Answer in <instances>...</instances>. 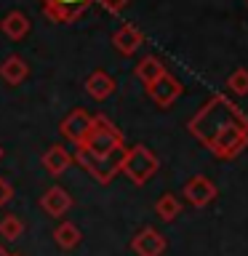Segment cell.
Masks as SVG:
<instances>
[{
    "mask_svg": "<svg viewBox=\"0 0 248 256\" xmlns=\"http://www.w3.org/2000/svg\"><path fill=\"white\" fill-rule=\"evenodd\" d=\"M187 131L219 160H235L248 150V115L222 94L211 96L190 118Z\"/></svg>",
    "mask_w": 248,
    "mask_h": 256,
    "instance_id": "6da1fadb",
    "label": "cell"
},
{
    "mask_svg": "<svg viewBox=\"0 0 248 256\" xmlns=\"http://www.w3.org/2000/svg\"><path fill=\"white\" fill-rule=\"evenodd\" d=\"M123 152H126V142H123L120 128L107 115H94L91 131L78 147L75 160L99 184H110L120 174Z\"/></svg>",
    "mask_w": 248,
    "mask_h": 256,
    "instance_id": "7a4b0ae2",
    "label": "cell"
},
{
    "mask_svg": "<svg viewBox=\"0 0 248 256\" xmlns=\"http://www.w3.org/2000/svg\"><path fill=\"white\" fill-rule=\"evenodd\" d=\"M160 160L152 152L147 144H134V147H126L123 152V163H120V174L126 176L128 182H134L136 187L147 184L152 176L158 174Z\"/></svg>",
    "mask_w": 248,
    "mask_h": 256,
    "instance_id": "3957f363",
    "label": "cell"
},
{
    "mask_svg": "<svg viewBox=\"0 0 248 256\" xmlns=\"http://www.w3.org/2000/svg\"><path fill=\"white\" fill-rule=\"evenodd\" d=\"M144 88H147V96H150L152 102H155V107H163V110H168V107H171V104L184 94L182 80L174 78L168 70H166L158 80H152L150 86H144Z\"/></svg>",
    "mask_w": 248,
    "mask_h": 256,
    "instance_id": "277c9868",
    "label": "cell"
},
{
    "mask_svg": "<svg viewBox=\"0 0 248 256\" xmlns=\"http://www.w3.org/2000/svg\"><path fill=\"white\" fill-rule=\"evenodd\" d=\"M40 3H43V14L51 22L70 24V22L80 19V16L88 11V6H91L94 0H40Z\"/></svg>",
    "mask_w": 248,
    "mask_h": 256,
    "instance_id": "5b68a950",
    "label": "cell"
},
{
    "mask_svg": "<svg viewBox=\"0 0 248 256\" xmlns=\"http://www.w3.org/2000/svg\"><path fill=\"white\" fill-rule=\"evenodd\" d=\"M182 195H184V200H187L190 206H195V208H206L208 203H214V200H216L219 190H216V184H214L211 179H208V176L198 174V176H192V179L184 182Z\"/></svg>",
    "mask_w": 248,
    "mask_h": 256,
    "instance_id": "8992f818",
    "label": "cell"
},
{
    "mask_svg": "<svg viewBox=\"0 0 248 256\" xmlns=\"http://www.w3.org/2000/svg\"><path fill=\"white\" fill-rule=\"evenodd\" d=\"M168 248V240L155 227H142L131 240V251L136 256H163Z\"/></svg>",
    "mask_w": 248,
    "mask_h": 256,
    "instance_id": "52a82bcc",
    "label": "cell"
},
{
    "mask_svg": "<svg viewBox=\"0 0 248 256\" xmlns=\"http://www.w3.org/2000/svg\"><path fill=\"white\" fill-rule=\"evenodd\" d=\"M91 120H94V115H88L86 110H72L70 115L59 123V134H62L70 144L80 147V144H83V139L88 136V131H91Z\"/></svg>",
    "mask_w": 248,
    "mask_h": 256,
    "instance_id": "ba28073f",
    "label": "cell"
},
{
    "mask_svg": "<svg viewBox=\"0 0 248 256\" xmlns=\"http://www.w3.org/2000/svg\"><path fill=\"white\" fill-rule=\"evenodd\" d=\"M40 208H43L48 216L62 219V216L72 208V195L64 187H59V184H54V187H48L43 195H40Z\"/></svg>",
    "mask_w": 248,
    "mask_h": 256,
    "instance_id": "9c48e42d",
    "label": "cell"
},
{
    "mask_svg": "<svg viewBox=\"0 0 248 256\" xmlns=\"http://www.w3.org/2000/svg\"><path fill=\"white\" fill-rule=\"evenodd\" d=\"M115 88H118L115 78L107 75L104 70H96V72H91V75L86 78V94L91 96V99H96V102L110 99V96L115 94Z\"/></svg>",
    "mask_w": 248,
    "mask_h": 256,
    "instance_id": "30bf717a",
    "label": "cell"
},
{
    "mask_svg": "<svg viewBox=\"0 0 248 256\" xmlns=\"http://www.w3.org/2000/svg\"><path fill=\"white\" fill-rule=\"evenodd\" d=\"M142 43H144V32L139 27H134V24H123V27L112 35V46H115L123 56H134L139 51Z\"/></svg>",
    "mask_w": 248,
    "mask_h": 256,
    "instance_id": "8fae6325",
    "label": "cell"
},
{
    "mask_svg": "<svg viewBox=\"0 0 248 256\" xmlns=\"http://www.w3.org/2000/svg\"><path fill=\"white\" fill-rule=\"evenodd\" d=\"M40 163H43V168H46V171L51 174V176H62L72 163H75V158H72L70 150H64L62 144H51V147L43 152Z\"/></svg>",
    "mask_w": 248,
    "mask_h": 256,
    "instance_id": "7c38bea8",
    "label": "cell"
},
{
    "mask_svg": "<svg viewBox=\"0 0 248 256\" xmlns=\"http://www.w3.org/2000/svg\"><path fill=\"white\" fill-rule=\"evenodd\" d=\"M30 30H32L30 16L22 14V11H11V14H6L3 19H0V32H3L6 38H11V40H24L30 35Z\"/></svg>",
    "mask_w": 248,
    "mask_h": 256,
    "instance_id": "4fadbf2b",
    "label": "cell"
},
{
    "mask_svg": "<svg viewBox=\"0 0 248 256\" xmlns=\"http://www.w3.org/2000/svg\"><path fill=\"white\" fill-rule=\"evenodd\" d=\"M0 78H3L8 86H19L30 78V64L24 62L22 56H8V59L0 62Z\"/></svg>",
    "mask_w": 248,
    "mask_h": 256,
    "instance_id": "5bb4252c",
    "label": "cell"
},
{
    "mask_svg": "<svg viewBox=\"0 0 248 256\" xmlns=\"http://www.w3.org/2000/svg\"><path fill=\"white\" fill-rule=\"evenodd\" d=\"M54 240L56 246L62 248V251H72V248L80 246V240H83V235H80V227L72 222H62L59 227L54 230Z\"/></svg>",
    "mask_w": 248,
    "mask_h": 256,
    "instance_id": "9a60e30c",
    "label": "cell"
},
{
    "mask_svg": "<svg viewBox=\"0 0 248 256\" xmlns=\"http://www.w3.org/2000/svg\"><path fill=\"white\" fill-rule=\"evenodd\" d=\"M166 72V64L158 59V56H144V59L136 64V78L142 80L144 86H150L152 80H158Z\"/></svg>",
    "mask_w": 248,
    "mask_h": 256,
    "instance_id": "2e32d148",
    "label": "cell"
},
{
    "mask_svg": "<svg viewBox=\"0 0 248 256\" xmlns=\"http://www.w3.org/2000/svg\"><path fill=\"white\" fill-rule=\"evenodd\" d=\"M155 214H158L163 222H176V216L182 214V203H179V198L171 195V192L160 195V198L155 200Z\"/></svg>",
    "mask_w": 248,
    "mask_h": 256,
    "instance_id": "e0dca14e",
    "label": "cell"
},
{
    "mask_svg": "<svg viewBox=\"0 0 248 256\" xmlns=\"http://www.w3.org/2000/svg\"><path fill=\"white\" fill-rule=\"evenodd\" d=\"M22 232H24V222L19 219V216L6 214L3 219H0V238H6L8 243H11V240H19Z\"/></svg>",
    "mask_w": 248,
    "mask_h": 256,
    "instance_id": "ac0fdd59",
    "label": "cell"
},
{
    "mask_svg": "<svg viewBox=\"0 0 248 256\" xmlns=\"http://www.w3.org/2000/svg\"><path fill=\"white\" fill-rule=\"evenodd\" d=\"M227 88H230V94H235V96H246L248 94V70L240 67L235 72H230Z\"/></svg>",
    "mask_w": 248,
    "mask_h": 256,
    "instance_id": "d6986e66",
    "label": "cell"
},
{
    "mask_svg": "<svg viewBox=\"0 0 248 256\" xmlns=\"http://www.w3.org/2000/svg\"><path fill=\"white\" fill-rule=\"evenodd\" d=\"M94 3H99L104 11H110V14H120V11H126L128 0H94Z\"/></svg>",
    "mask_w": 248,
    "mask_h": 256,
    "instance_id": "ffe728a7",
    "label": "cell"
},
{
    "mask_svg": "<svg viewBox=\"0 0 248 256\" xmlns=\"http://www.w3.org/2000/svg\"><path fill=\"white\" fill-rule=\"evenodd\" d=\"M11 198H14V187H11V182L0 176V208H3L6 203H11Z\"/></svg>",
    "mask_w": 248,
    "mask_h": 256,
    "instance_id": "44dd1931",
    "label": "cell"
},
{
    "mask_svg": "<svg viewBox=\"0 0 248 256\" xmlns=\"http://www.w3.org/2000/svg\"><path fill=\"white\" fill-rule=\"evenodd\" d=\"M0 256H8V251H6V248H3V246H0Z\"/></svg>",
    "mask_w": 248,
    "mask_h": 256,
    "instance_id": "7402d4cb",
    "label": "cell"
},
{
    "mask_svg": "<svg viewBox=\"0 0 248 256\" xmlns=\"http://www.w3.org/2000/svg\"><path fill=\"white\" fill-rule=\"evenodd\" d=\"M0 158H3V147H0Z\"/></svg>",
    "mask_w": 248,
    "mask_h": 256,
    "instance_id": "603a6c76",
    "label": "cell"
},
{
    "mask_svg": "<svg viewBox=\"0 0 248 256\" xmlns=\"http://www.w3.org/2000/svg\"><path fill=\"white\" fill-rule=\"evenodd\" d=\"M8 256H19V254H8Z\"/></svg>",
    "mask_w": 248,
    "mask_h": 256,
    "instance_id": "cb8c5ba5",
    "label": "cell"
}]
</instances>
